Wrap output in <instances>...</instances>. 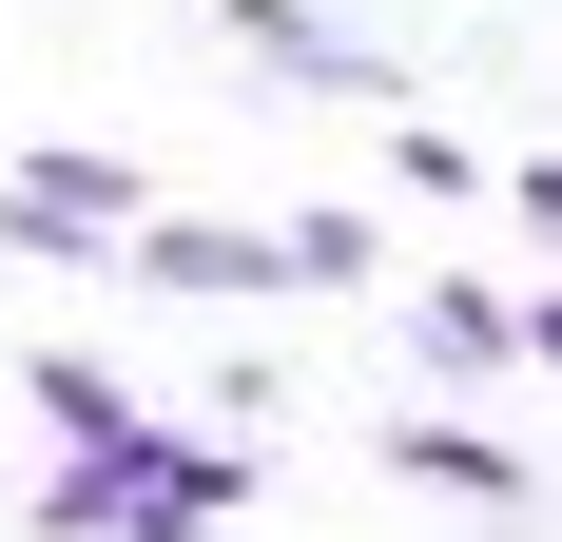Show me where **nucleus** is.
I'll return each instance as SVG.
<instances>
[{
  "label": "nucleus",
  "instance_id": "obj_3",
  "mask_svg": "<svg viewBox=\"0 0 562 542\" xmlns=\"http://www.w3.org/2000/svg\"><path fill=\"white\" fill-rule=\"evenodd\" d=\"M214 20H233V58H252L272 98H369V116H407V58L349 39L330 0H214Z\"/></svg>",
  "mask_w": 562,
  "mask_h": 542
},
{
  "label": "nucleus",
  "instance_id": "obj_7",
  "mask_svg": "<svg viewBox=\"0 0 562 542\" xmlns=\"http://www.w3.org/2000/svg\"><path fill=\"white\" fill-rule=\"evenodd\" d=\"M20 407H40L58 445H116V427H136V369H116V349H58V329H40V349H20Z\"/></svg>",
  "mask_w": 562,
  "mask_h": 542
},
{
  "label": "nucleus",
  "instance_id": "obj_9",
  "mask_svg": "<svg viewBox=\"0 0 562 542\" xmlns=\"http://www.w3.org/2000/svg\"><path fill=\"white\" fill-rule=\"evenodd\" d=\"M272 271H291V291H369V271H389V233L311 194V214H272Z\"/></svg>",
  "mask_w": 562,
  "mask_h": 542
},
{
  "label": "nucleus",
  "instance_id": "obj_1",
  "mask_svg": "<svg viewBox=\"0 0 562 542\" xmlns=\"http://www.w3.org/2000/svg\"><path fill=\"white\" fill-rule=\"evenodd\" d=\"M252 465H272V445L156 427V407H136L116 445H58L20 523H40V542H214V523H252Z\"/></svg>",
  "mask_w": 562,
  "mask_h": 542
},
{
  "label": "nucleus",
  "instance_id": "obj_4",
  "mask_svg": "<svg viewBox=\"0 0 562 542\" xmlns=\"http://www.w3.org/2000/svg\"><path fill=\"white\" fill-rule=\"evenodd\" d=\"M389 485L447 504V523H543V465L505 427H465V407H389Z\"/></svg>",
  "mask_w": 562,
  "mask_h": 542
},
{
  "label": "nucleus",
  "instance_id": "obj_2",
  "mask_svg": "<svg viewBox=\"0 0 562 542\" xmlns=\"http://www.w3.org/2000/svg\"><path fill=\"white\" fill-rule=\"evenodd\" d=\"M116 233H136V156H78V136H40V156L0 174V252H40V271H98Z\"/></svg>",
  "mask_w": 562,
  "mask_h": 542
},
{
  "label": "nucleus",
  "instance_id": "obj_10",
  "mask_svg": "<svg viewBox=\"0 0 562 542\" xmlns=\"http://www.w3.org/2000/svg\"><path fill=\"white\" fill-rule=\"evenodd\" d=\"M505 214H524V252L562 271V156H505Z\"/></svg>",
  "mask_w": 562,
  "mask_h": 542
},
{
  "label": "nucleus",
  "instance_id": "obj_5",
  "mask_svg": "<svg viewBox=\"0 0 562 542\" xmlns=\"http://www.w3.org/2000/svg\"><path fill=\"white\" fill-rule=\"evenodd\" d=\"M407 387H427V407H465V387H505L524 369V329H505V291H485V271H407Z\"/></svg>",
  "mask_w": 562,
  "mask_h": 542
},
{
  "label": "nucleus",
  "instance_id": "obj_6",
  "mask_svg": "<svg viewBox=\"0 0 562 542\" xmlns=\"http://www.w3.org/2000/svg\"><path fill=\"white\" fill-rule=\"evenodd\" d=\"M116 271H136V291H175V310L291 291V271H272V214H136V233H116Z\"/></svg>",
  "mask_w": 562,
  "mask_h": 542
},
{
  "label": "nucleus",
  "instance_id": "obj_11",
  "mask_svg": "<svg viewBox=\"0 0 562 542\" xmlns=\"http://www.w3.org/2000/svg\"><path fill=\"white\" fill-rule=\"evenodd\" d=\"M505 329H524V369L562 387V271H543V291H505Z\"/></svg>",
  "mask_w": 562,
  "mask_h": 542
},
{
  "label": "nucleus",
  "instance_id": "obj_8",
  "mask_svg": "<svg viewBox=\"0 0 562 542\" xmlns=\"http://www.w3.org/2000/svg\"><path fill=\"white\" fill-rule=\"evenodd\" d=\"M389 174H407V194H427V214H465V194H505V156H485V136H447V116H427V98L389 116Z\"/></svg>",
  "mask_w": 562,
  "mask_h": 542
}]
</instances>
